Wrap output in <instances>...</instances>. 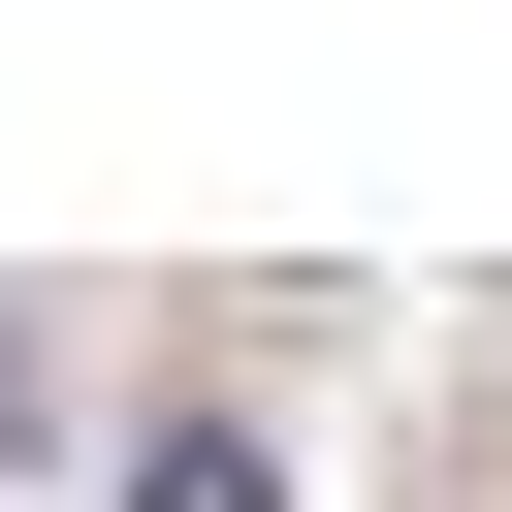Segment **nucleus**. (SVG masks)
I'll list each match as a JSON object with an SVG mask.
<instances>
[{
	"label": "nucleus",
	"instance_id": "1",
	"mask_svg": "<svg viewBox=\"0 0 512 512\" xmlns=\"http://www.w3.org/2000/svg\"><path fill=\"white\" fill-rule=\"evenodd\" d=\"M128 512H288V480H256V416H160V480H128Z\"/></svg>",
	"mask_w": 512,
	"mask_h": 512
}]
</instances>
